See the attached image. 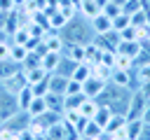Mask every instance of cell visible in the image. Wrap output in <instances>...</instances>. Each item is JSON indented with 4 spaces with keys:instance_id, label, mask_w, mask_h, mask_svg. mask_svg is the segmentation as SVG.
I'll list each match as a JSON object with an SVG mask.
<instances>
[{
    "instance_id": "1",
    "label": "cell",
    "mask_w": 150,
    "mask_h": 140,
    "mask_svg": "<svg viewBox=\"0 0 150 140\" xmlns=\"http://www.w3.org/2000/svg\"><path fill=\"white\" fill-rule=\"evenodd\" d=\"M59 35H61L63 44H87V42H91L94 30L89 23H84L80 19H68L66 26L59 30Z\"/></svg>"
},
{
    "instance_id": "2",
    "label": "cell",
    "mask_w": 150,
    "mask_h": 140,
    "mask_svg": "<svg viewBox=\"0 0 150 140\" xmlns=\"http://www.w3.org/2000/svg\"><path fill=\"white\" fill-rule=\"evenodd\" d=\"M16 112H19V100H16V96L9 93V91H5V89H0V124L9 121Z\"/></svg>"
},
{
    "instance_id": "3",
    "label": "cell",
    "mask_w": 150,
    "mask_h": 140,
    "mask_svg": "<svg viewBox=\"0 0 150 140\" xmlns=\"http://www.w3.org/2000/svg\"><path fill=\"white\" fill-rule=\"evenodd\" d=\"M148 105V98L136 89L131 91V98H129V107H127V119H141L143 117V110Z\"/></svg>"
},
{
    "instance_id": "4",
    "label": "cell",
    "mask_w": 150,
    "mask_h": 140,
    "mask_svg": "<svg viewBox=\"0 0 150 140\" xmlns=\"http://www.w3.org/2000/svg\"><path fill=\"white\" fill-rule=\"evenodd\" d=\"M105 86H108V82L105 79H101V77H89V79H84L82 82V93L87 96V98H98L103 91H105Z\"/></svg>"
},
{
    "instance_id": "5",
    "label": "cell",
    "mask_w": 150,
    "mask_h": 140,
    "mask_svg": "<svg viewBox=\"0 0 150 140\" xmlns=\"http://www.w3.org/2000/svg\"><path fill=\"white\" fill-rule=\"evenodd\" d=\"M0 84H2V89H5V91H9V93H14V96H16L23 86H28V79H26V72H23V70H19V72H14L12 77H7V79H5V82H0Z\"/></svg>"
},
{
    "instance_id": "6",
    "label": "cell",
    "mask_w": 150,
    "mask_h": 140,
    "mask_svg": "<svg viewBox=\"0 0 150 140\" xmlns=\"http://www.w3.org/2000/svg\"><path fill=\"white\" fill-rule=\"evenodd\" d=\"M131 79H134V72L131 70L112 68V75H110V82L108 84H115V86H122V89H129L131 91Z\"/></svg>"
},
{
    "instance_id": "7",
    "label": "cell",
    "mask_w": 150,
    "mask_h": 140,
    "mask_svg": "<svg viewBox=\"0 0 150 140\" xmlns=\"http://www.w3.org/2000/svg\"><path fill=\"white\" fill-rule=\"evenodd\" d=\"M89 26H91L94 35H103V33L112 30V19H110V16H105L103 12H98L94 19H89Z\"/></svg>"
},
{
    "instance_id": "8",
    "label": "cell",
    "mask_w": 150,
    "mask_h": 140,
    "mask_svg": "<svg viewBox=\"0 0 150 140\" xmlns=\"http://www.w3.org/2000/svg\"><path fill=\"white\" fill-rule=\"evenodd\" d=\"M117 54H122V56H129V58H136L138 56V51H141V42L138 40H120V44H117V49H115Z\"/></svg>"
},
{
    "instance_id": "9",
    "label": "cell",
    "mask_w": 150,
    "mask_h": 140,
    "mask_svg": "<svg viewBox=\"0 0 150 140\" xmlns=\"http://www.w3.org/2000/svg\"><path fill=\"white\" fill-rule=\"evenodd\" d=\"M68 79H70V77H63V75H59V72H52V75H49V91H52V93H61V96H66Z\"/></svg>"
},
{
    "instance_id": "10",
    "label": "cell",
    "mask_w": 150,
    "mask_h": 140,
    "mask_svg": "<svg viewBox=\"0 0 150 140\" xmlns=\"http://www.w3.org/2000/svg\"><path fill=\"white\" fill-rule=\"evenodd\" d=\"M59 61H61V51H45L42 54V61H40V65L52 75V72H56V68H59Z\"/></svg>"
},
{
    "instance_id": "11",
    "label": "cell",
    "mask_w": 150,
    "mask_h": 140,
    "mask_svg": "<svg viewBox=\"0 0 150 140\" xmlns=\"http://www.w3.org/2000/svg\"><path fill=\"white\" fill-rule=\"evenodd\" d=\"M66 58H70V61H77V63H82L84 61V44H63V51H61Z\"/></svg>"
},
{
    "instance_id": "12",
    "label": "cell",
    "mask_w": 150,
    "mask_h": 140,
    "mask_svg": "<svg viewBox=\"0 0 150 140\" xmlns=\"http://www.w3.org/2000/svg\"><path fill=\"white\" fill-rule=\"evenodd\" d=\"M84 93H68L63 96V112H73V110H80V105L84 103Z\"/></svg>"
},
{
    "instance_id": "13",
    "label": "cell",
    "mask_w": 150,
    "mask_h": 140,
    "mask_svg": "<svg viewBox=\"0 0 150 140\" xmlns=\"http://www.w3.org/2000/svg\"><path fill=\"white\" fill-rule=\"evenodd\" d=\"M80 12L84 14V19H94L98 12H101V2L98 0H80Z\"/></svg>"
},
{
    "instance_id": "14",
    "label": "cell",
    "mask_w": 150,
    "mask_h": 140,
    "mask_svg": "<svg viewBox=\"0 0 150 140\" xmlns=\"http://www.w3.org/2000/svg\"><path fill=\"white\" fill-rule=\"evenodd\" d=\"M45 100H47V110L63 114V96H61V93H52V91H47V93H45Z\"/></svg>"
},
{
    "instance_id": "15",
    "label": "cell",
    "mask_w": 150,
    "mask_h": 140,
    "mask_svg": "<svg viewBox=\"0 0 150 140\" xmlns=\"http://www.w3.org/2000/svg\"><path fill=\"white\" fill-rule=\"evenodd\" d=\"M127 126V114H120V112H112V117H110V121H108V126L103 128V131H108L110 135L112 133H117V131H122Z\"/></svg>"
},
{
    "instance_id": "16",
    "label": "cell",
    "mask_w": 150,
    "mask_h": 140,
    "mask_svg": "<svg viewBox=\"0 0 150 140\" xmlns=\"http://www.w3.org/2000/svg\"><path fill=\"white\" fill-rule=\"evenodd\" d=\"M141 131H143V119H127V126H124L127 140H138Z\"/></svg>"
},
{
    "instance_id": "17",
    "label": "cell",
    "mask_w": 150,
    "mask_h": 140,
    "mask_svg": "<svg viewBox=\"0 0 150 140\" xmlns=\"http://www.w3.org/2000/svg\"><path fill=\"white\" fill-rule=\"evenodd\" d=\"M30 117H40V114H45L47 112V100H45V96H35L33 100H30V105H28V110H26Z\"/></svg>"
},
{
    "instance_id": "18",
    "label": "cell",
    "mask_w": 150,
    "mask_h": 140,
    "mask_svg": "<svg viewBox=\"0 0 150 140\" xmlns=\"http://www.w3.org/2000/svg\"><path fill=\"white\" fill-rule=\"evenodd\" d=\"M33 98H35V93H33V89H30V84H28V86H23V89H21V91L16 93V100H19V110H21V112H26Z\"/></svg>"
},
{
    "instance_id": "19",
    "label": "cell",
    "mask_w": 150,
    "mask_h": 140,
    "mask_svg": "<svg viewBox=\"0 0 150 140\" xmlns=\"http://www.w3.org/2000/svg\"><path fill=\"white\" fill-rule=\"evenodd\" d=\"M110 117H112V110H110L108 105L98 103V110H96V114H94V121H96L101 128H105V126H108V121H110Z\"/></svg>"
},
{
    "instance_id": "20",
    "label": "cell",
    "mask_w": 150,
    "mask_h": 140,
    "mask_svg": "<svg viewBox=\"0 0 150 140\" xmlns=\"http://www.w3.org/2000/svg\"><path fill=\"white\" fill-rule=\"evenodd\" d=\"M21 70V65L19 63H14L12 58H7V61H0V82H5L7 77H12L14 72H19Z\"/></svg>"
},
{
    "instance_id": "21",
    "label": "cell",
    "mask_w": 150,
    "mask_h": 140,
    "mask_svg": "<svg viewBox=\"0 0 150 140\" xmlns=\"http://www.w3.org/2000/svg\"><path fill=\"white\" fill-rule=\"evenodd\" d=\"M42 42H45L47 51H63V40L59 33H49L47 37H42Z\"/></svg>"
},
{
    "instance_id": "22",
    "label": "cell",
    "mask_w": 150,
    "mask_h": 140,
    "mask_svg": "<svg viewBox=\"0 0 150 140\" xmlns=\"http://www.w3.org/2000/svg\"><path fill=\"white\" fill-rule=\"evenodd\" d=\"M96 110H98V100H96V98H84V103L80 105L77 112H80L82 117H87V119H94Z\"/></svg>"
},
{
    "instance_id": "23",
    "label": "cell",
    "mask_w": 150,
    "mask_h": 140,
    "mask_svg": "<svg viewBox=\"0 0 150 140\" xmlns=\"http://www.w3.org/2000/svg\"><path fill=\"white\" fill-rule=\"evenodd\" d=\"M26 56H28L26 44H16V42H14V44L9 47V58H12L14 63H19V65H21V63L26 61Z\"/></svg>"
},
{
    "instance_id": "24",
    "label": "cell",
    "mask_w": 150,
    "mask_h": 140,
    "mask_svg": "<svg viewBox=\"0 0 150 140\" xmlns=\"http://www.w3.org/2000/svg\"><path fill=\"white\" fill-rule=\"evenodd\" d=\"M70 77H73V79H77V82H84V79H89V77H91V65H89L87 61H82V63H77Z\"/></svg>"
},
{
    "instance_id": "25",
    "label": "cell",
    "mask_w": 150,
    "mask_h": 140,
    "mask_svg": "<svg viewBox=\"0 0 150 140\" xmlns=\"http://www.w3.org/2000/svg\"><path fill=\"white\" fill-rule=\"evenodd\" d=\"M26 72V79H28V84H38V82H42V79H47L49 77V72L40 65V68H30V70H23Z\"/></svg>"
},
{
    "instance_id": "26",
    "label": "cell",
    "mask_w": 150,
    "mask_h": 140,
    "mask_svg": "<svg viewBox=\"0 0 150 140\" xmlns=\"http://www.w3.org/2000/svg\"><path fill=\"white\" fill-rule=\"evenodd\" d=\"M101 133H103V128H101L94 119H89V121H87V126H84V131H82L80 135H82V138H87V140H96Z\"/></svg>"
},
{
    "instance_id": "27",
    "label": "cell",
    "mask_w": 150,
    "mask_h": 140,
    "mask_svg": "<svg viewBox=\"0 0 150 140\" xmlns=\"http://www.w3.org/2000/svg\"><path fill=\"white\" fill-rule=\"evenodd\" d=\"M75 65H77V61H70V58H66V56L61 54V61H59L56 72H59V75H63V77H70V75H73V70H75Z\"/></svg>"
},
{
    "instance_id": "28",
    "label": "cell",
    "mask_w": 150,
    "mask_h": 140,
    "mask_svg": "<svg viewBox=\"0 0 150 140\" xmlns=\"http://www.w3.org/2000/svg\"><path fill=\"white\" fill-rule=\"evenodd\" d=\"M127 26H131V16H129V14H124V12H122V14H117V16L112 19V30H115V33L124 30Z\"/></svg>"
},
{
    "instance_id": "29",
    "label": "cell",
    "mask_w": 150,
    "mask_h": 140,
    "mask_svg": "<svg viewBox=\"0 0 150 140\" xmlns=\"http://www.w3.org/2000/svg\"><path fill=\"white\" fill-rule=\"evenodd\" d=\"M141 9H145V7H143V0H124V2H122V12L129 14V16L136 14V12H141Z\"/></svg>"
},
{
    "instance_id": "30",
    "label": "cell",
    "mask_w": 150,
    "mask_h": 140,
    "mask_svg": "<svg viewBox=\"0 0 150 140\" xmlns=\"http://www.w3.org/2000/svg\"><path fill=\"white\" fill-rule=\"evenodd\" d=\"M115 68L131 70V68H134V58H129V56H122V54H117V51H115Z\"/></svg>"
},
{
    "instance_id": "31",
    "label": "cell",
    "mask_w": 150,
    "mask_h": 140,
    "mask_svg": "<svg viewBox=\"0 0 150 140\" xmlns=\"http://www.w3.org/2000/svg\"><path fill=\"white\" fill-rule=\"evenodd\" d=\"M30 89H33L35 96H45V93L49 91V77L42 79V82H38V84H30Z\"/></svg>"
},
{
    "instance_id": "32",
    "label": "cell",
    "mask_w": 150,
    "mask_h": 140,
    "mask_svg": "<svg viewBox=\"0 0 150 140\" xmlns=\"http://www.w3.org/2000/svg\"><path fill=\"white\" fill-rule=\"evenodd\" d=\"M136 35H138L136 33V26H127L124 30H120V40H138Z\"/></svg>"
},
{
    "instance_id": "33",
    "label": "cell",
    "mask_w": 150,
    "mask_h": 140,
    "mask_svg": "<svg viewBox=\"0 0 150 140\" xmlns=\"http://www.w3.org/2000/svg\"><path fill=\"white\" fill-rule=\"evenodd\" d=\"M28 37H30V30H28V28H21V30H16V33H14L16 44H26V42H28Z\"/></svg>"
},
{
    "instance_id": "34",
    "label": "cell",
    "mask_w": 150,
    "mask_h": 140,
    "mask_svg": "<svg viewBox=\"0 0 150 140\" xmlns=\"http://www.w3.org/2000/svg\"><path fill=\"white\" fill-rule=\"evenodd\" d=\"M68 93H82V82H77V79H68V89H66V96Z\"/></svg>"
},
{
    "instance_id": "35",
    "label": "cell",
    "mask_w": 150,
    "mask_h": 140,
    "mask_svg": "<svg viewBox=\"0 0 150 140\" xmlns=\"http://www.w3.org/2000/svg\"><path fill=\"white\" fill-rule=\"evenodd\" d=\"M16 140H38V135H35V133H33L30 128H23V131H19Z\"/></svg>"
},
{
    "instance_id": "36",
    "label": "cell",
    "mask_w": 150,
    "mask_h": 140,
    "mask_svg": "<svg viewBox=\"0 0 150 140\" xmlns=\"http://www.w3.org/2000/svg\"><path fill=\"white\" fill-rule=\"evenodd\" d=\"M9 47H12V44H7V42L0 40V61H7V58H9Z\"/></svg>"
},
{
    "instance_id": "37",
    "label": "cell",
    "mask_w": 150,
    "mask_h": 140,
    "mask_svg": "<svg viewBox=\"0 0 150 140\" xmlns=\"http://www.w3.org/2000/svg\"><path fill=\"white\" fill-rule=\"evenodd\" d=\"M138 91H141V93H143V96L150 100V82H143V84L138 86Z\"/></svg>"
},
{
    "instance_id": "38",
    "label": "cell",
    "mask_w": 150,
    "mask_h": 140,
    "mask_svg": "<svg viewBox=\"0 0 150 140\" xmlns=\"http://www.w3.org/2000/svg\"><path fill=\"white\" fill-rule=\"evenodd\" d=\"M141 119H143V124H148V126H150V100H148V105H145V110H143V117H141Z\"/></svg>"
},
{
    "instance_id": "39",
    "label": "cell",
    "mask_w": 150,
    "mask_h": 140,
    "mask_svg": "<svg viewBox=\"0 0 150 140\" xmlns=\"http://www.w3.org/2000/svg\"><path fill=\"white\" fill-rule=\"evenodd\" d=\"M12 2L14 0H0V12H9L12 9Z\"/></svg>"
},
{
    "instance_id": "40",
    "label": "cell",
    "mask_w": 150,
    "mask_h": 140,
    "mask_svg": "<svg viewBox=\"0 0 150 140\" xmlns=\"http://www.w3.org/2000/svg\"><path fill=\"white\" fill-rule=\"evenodd\" d=\"M148 42H150V40H148Z\"/></svg>"
}]
</instances>
